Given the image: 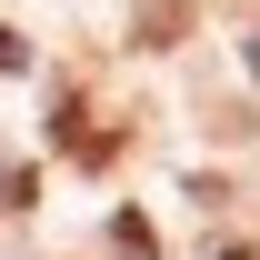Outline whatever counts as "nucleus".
Wrapping results in <instances>:
<instances>
[{
  "label": "nucleus",
  "instance_id": "obj_1",
  "mask_svg": "<svg viewBox=\"0 0 260 260\" xmlns=\"http://www.w3.org/2000/svg\"><path fill=\"white\" fill-rule=\"evenodd\" d=\"M170 40H180V0H150L140 10V50H170Z\"/></svg>",
  "mask_w": 260,
  "mask_h": 260
}]
</instances>
